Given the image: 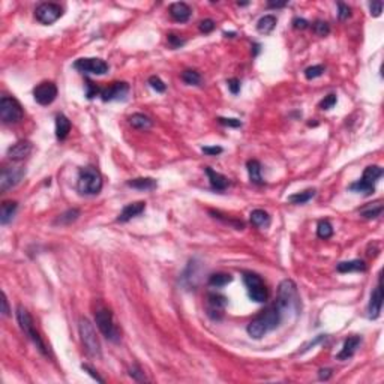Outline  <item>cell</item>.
Segmentation results:
<instances>
[{
  "mask_svg": "<svg viewBox=\"0 0 384 384\" xmlns=\"http://www.w3.org/2000/svg\"><path fill=\"white\" fill-rule=\"evenodd\" d=\"M284 318L282 311L278 308V305H272L269 306L266 311H263L260 315H257L246 327V332L251 338L254 339H261L263 336H266L269 332L275 330L281 321Z\"/></svg>",
  "mask_w": 384,
  "mask_h": 384,
  "instance_id": "cell-1",
  "label": "cell"
},
{
  "mask_svg": "<svg viewBox=\"0 0 384 384\" xmlns=\"http://www.w3.org/2000/svg\"><path fill=\"white\" fill-rule=\"evenodd\" d=\"M278 308L282 311V314L294 312L297 314L300 311V297L297 293V285L291 279H284L278 287V299H276Z\"/></svg>",
  "mask_w": 384,
  "mask_h": 384,
  "instance_id": "cell-2",
  "label": "cell"
},
{
  "mask_svg": "<svg viewBox=\"0 0 384 384\" xmlns=\"http://www.w3.org/2000/svg\"><path fill=\"white\" fill-rule=\"evenodd\" d=\"M17 320H18L20 329H21V330L24 332V335L35 344V347L39 350V353L44 354V356H48V354H50L48 347H47V344L44 342L42 336L39 335V332L35 329V323H33L32 315L29 314V311H27L23 305H18V306H17Z\"/></svg>",
  "mask_w": 384,
  "mask_h": 384,
  "instance_id": "cell-3",
  "label": "cell"
},
{
  "mask_svg": "<svg viewBox=\"0 0 384 384\" xmlns=\"http://www.w3.org/2000/svg\"><path fill=\"white\" fill-rule=\"evenodd\" d=\"M104 186L102 176L98 168L95 167H84L78 173L77 189L83 195H96L101 192Z\"/></svg>",
  "mask_w": 384,
  "mask_h": 384,
  "instance_id": "cell-4",
  "label": "cell"
},
{
  "mask_svg": "<svg viewBox=\"0 0 384 384\" xmlns=\"http://www.w3.org/2000/svg\"><path fill=\"white\" fill-rule=\"evenodd\" d=\"M383 173V168H381L380 165H369V167L365 168L362 179L357 180V182H354V183H351V185L348 186V189H350L351 192H356V194H362V195H365V197H369V195H372V194L375 192V185H377V182L381 179Z\"/></svg>",
  "mask_w": 384,
  "mask_h": 384,
  "instance_id": "cell-5",
  "label": "cell"
},
{
  "mask_svg": "<svg viewBox=\"0 0 384 384\" xmlns=\"http://www.w3.org/2000/svg\"><path fill=\"white\" fill-rule=\"evenodd\" d=\"M78 330H80L81 342H83L87 354L93 359H101L102 357V350H101V344H99V339L96 336V332L93 329V324L87 318H80Z\"/></svg>",
  "mask_w": 384,
  "mask_h": 384,
  "instance_id": "cell-6",
  "label": "cell"
},
{
  "mask_svg": "<svg viewBox=\"0 0 384 384\" xmlns=\"http://www.w3.org/2000/svg\"><path fill=\"white\" fill-rule=\"evenodd\" d=\"M243 284L246 287V291H248V296L252 302L255 303H264L267 302V297H269V291L266 288V284L264 281L261 279L260 275L257 273H252V272H243Z\"/></svg>",
  "mask_w": 384,
  "mask_h": 384,
  "instance_id": "cell-7",
  "label": "cell"
},
{
  "mask_svg": "<svg viewBox=\"0 0 384 384\" xmlns=\"http://www.w3.org/2000/svg\"><path fill=\"white\" fill-rule=\"evenodd\" d=\"M23 107L15 98L3 96L0 99V119L5 125H15L23 120Z\"/></svg>",
  "mask_w": 384,
  "mask_h": 384,
  "instance_id": "cell-8",
  "label": "cell"
},
{
  "mask_svg": "<svg viewBox=\"0 0 384 384\" xmlns=\"http://www.w3.org/2000/svg\"><path fill=\"white\" fill-rule=\"evenodd\" d=\"M95 323L98 326V329L101 330V333L105 336V339L111 341V342H119L120 339V332L114 323L113 318V312L108 309H99L95 314Z\"/></svg>",
  "mask_w": 384,
  "mask_h": 384,
  "instance_id": "cell-9",
  "label": "cell"
},
{
  "mask_svg": "<svg viewBox=\"0 0 384 384\" xmlns=\"http://www.w3.org/2000/svg\"><path fill=\"white\" fill-rule=\"evenodd\" d=\"M74 68L83 74H92V75H104L108 72L110 66L107 62H104L102 59H96V57H84V59H78L74 63Z\"/></svg>",
  "mask_w": 384,
  "mask_h": 384,
  "instance_id": "cell-10",
  "label": "cell"
},
{
  "mask_svg": "<svg viewBox=\"0 0 384 384\" xmlns=\"http://www.w3.org/2000/svg\"><path fill=\"white\" fill-rule=\"evenodd\" d=\"M63 15V9L57 3H41L35 9V17L41 24L50 26Z\"/></svg>",
  "mask_w": 384,
  "mask_h": 384,
  "instance_id": "cell-11",
  "label": "cell"
},
{
  "mask_svg": "<svg viewBox=\"0 0 384 384\" xmlns=\"http://www.w3.org/2000/svg\"><path fill=\"white\" fill-rule=\"evenodd\" d=\"M24 176H26V168L21 165L3 168L2 174H0V191L6 192V191L15 188L23 180Z\"/></svg>",
  "mask_w": 384,
  "mask_h": 384,
  "instance_id": "cell-12",
  "label": "cell"
},
{
  "mask_svg": "<svg viewBox=\"0 0 384 384\" xmlns=\"http://www.w3.org/2000/svg\"><path fill=\"white\" fill-rule=\"evenodd\" d=\"M33 98L39 105H50L57 98V87L53 81H42L33 89Z\"/></svg>",
  "mask_w": 384,
  "mask_h": 384,
  "instance_id": "cell-13",
  "label": "cell"
},
{
  "mask_svg": "<svg viewBox=\"0 0 384 384\" xmlns=\"http://www.w3.org/2000/svg\"><path fill=\"white\" fill-rule=\"evenodd\" d=\"M128 93H129V84L125 81H116L101 90V99L104 102L120 101V99H125Z\"/></svg>",
  "mask_w": 384,
  "mask_h": 384,
  "instance_id": "cell-14",
  "label": "cell"
},
{
  "mask_svg": "<svg viewBox=\"0 0 384 384\" xmlns=\"http://www.w3.org/2000/svg\"><path fill=\"white\" fill-rule=\"evenodd\" d=\"M228 300L221 293H209L207 294V314L213 320H219L224 314V309L227 306Z\"/></svg>",
  "mask_w": 384,
  "mask_h": 384,
  "instance_id": "cell-15",
  "label": "cell"
},
{
  "mask_svg": "<svg viewBox=\"0 0 384 384\" xmlns=\"http://www.w3.org/2000/svg\"><path fill=\"white\" fill-rule=\"evenodd\" d=\"M381 308H383V287H381V278H380L378 285L371 293V300L368 305V317L371 320H377L381 314Z\"/></svg>",
  "mask_w": 384,
  "mask_h": 384,
  "instance_id": "cell-16",
  "label": "cell"
},
{
  "mask_svg": "<svg viewBox=\"0 0 384 384\" xmlns=\"http://www.w3.org/2000/svg\"><path fill=\"white\" fill-rule=\"evenodd\" d=\"M32 149L33 146L29 140H20L8 149L6 155L11 161H23L32 153Z\"/></svg>",
  "mask_w": 384,
  "mask_h": 384,
  "instance_id": "cell-17",
  "label": "cell"
},
{
  "mask_svg": "<svg viewBox=\"0 0 384 384\" xmlns=\"http://www.w3.org/2000/svg\"><path fill=\"white\" fill-rule=\"evenodd\" d=\"M168 11H170V15L173 17V20L177 21V23H186L191 18V15H192L191 6L188 3H185V2L171 3Z\"/></svg>",
  "mask_w": 384,
  "mask_h": 384,
  "instance_id": "cell-18",
  "label": "cell"
},
{
  "mask_svg": "<svg viewBox=\"0 0 384 384\" xmlns=\"http://www.w3.org/2000/svg\"><path fill=\"white\" fill-rule=\"evenodd\" d=\"M144 210H146V203H144V201H137V203L126 204V206L123 207V210L119 213L117 222H128V221H131L132 218L140 216Z\"/></svg>",
  "mask_w": 384,
  "mask_h": 384,
  "instance_id": "cell-19",
  "label": "cell"
},
{
  "mask_svg": "<svg viewBox=\"0 0 384 384\" xmlns=\"http://www.w3.org/2000/svg\"><path fill=\"white\" fill-rule=\"evenodd\" d=\"M204 171H206V174H207V177H209L210 188H212L213 191H216V192H224V191L228 188L230 182H228V179H227L224 174H221V173L212 170L210 167H204Z\"/></svg>",
  "mask_w": 384,
  "mask_h": 384,
  "instance_id": "cell-20",
  "label": "cell"
},
{
  "mask_svg": "<svg viewBox=\"0 0 384 384\" xmlns=\"http://www.w3.org/2000/svg\"><path fill=\"white\" fill-rule=\"evenodd\" d=\"M362 344V338L360 336H350L345 339L342 350L336 354V360H348L354 356V353L357 351L359 345Z\"/></svg>",
  "mask_w": 384,
  "mask_h": 384,
  "instance_id": "cell-21",
  "label": "cell"
},
{
  "mask_svg": "<svg viewBox=\"0 0 384 384\" xmlns=\"http://www.w3.org/2000/svg\"><path fill=\"white\" fill-rule=\"evenodd\" d=\"M71 132V120L65 114L56 116V137L59 141H63Z\"/></svg>",
  "mask_w": 384,
  "mask_h": 384,
  "instance_id": "cell-22",
  "label": "cell"
},
{
  "mask_svg": "<svg viewBox=\"0 0 384 384\" xmlns=\"http://www.w3.org/2000/svg\"><path fill=\"white\" fill-rule=\"evenodd\" d=\"M126 185L138 191H153L158 186V182L152 177H137V179L128 180Z\"/></svg>",
  "mask_w": 384,
  "mask_h": 384,
  "instance_id": "cell-23",
  "label": "cell"
},
{
  "mask_svg": "<svg viewBox=\"0 0 384 384\" xmlns=\"http://www.w3.org/2000/svg\"><path fill=\"white\" fill-rule=\"evenodd\" d=\"M17 209H18V203L17 201H11V200L9 201H3L2 203V209H0V224L2 225H8L12 221Z\"/></svg>",
  "mask_w": 384,
  "mask_h": 384,
  "instance_id": "cell-24",
  "label": "cell"
},
{
  "mask_svg": "<svg viewBox=\"0 0 384 384\" xmlns=\"http://www.w3.org/2000/svg\"><path fill=\"white\" fill-rule=\"evenodd\" d=\"M336 270L339 273H351V272H365L366 263L363 260H351V261H342L336 266Z\"/></svg>",
  "mask_w": 384,
  "mask_h": 384,
  "instance_id": "cell-25",
  "label": "cell"
},
{
  "mask_svg": "<svg viewBox=\"0 0 384 384\" xmlns=\"http://www.w3.org/2000/svg\"><path fill=\"white\" fill-rule=\"evenodd\" d=\"M249 219H251V224L257 228H267L270 225V216L266 210H261V209H255L251 212L249 215Z\"/></svg>",
  "mask_w": 384,
  "mask_h": 384,
  "instance_id": "cell-26",
  "label": "cell"
},
{
  "mask_svg": "<svg viewBox=\"0 0 384 384\" xmlns=\"http://www.w3.org/2000/svg\"><path fill=\"white\" fill-rule=\"evenodd\" d=\"M246 168H248V174H249V180L255 185H264V180L261 177V164L257 159H249L246 162Z\"/></svg>",
  "mask_w": 384,
  "mask_h": 384,
  "instance_id": "cell-27",
  "label": "cell"
},
{
  "mask_svg": "<svg viewBox=\"0 0 384 384\" xmlns=\"http://www.w3.org/2000/svg\"><path fill=\"white\" fill-rule=\"evenodd\" d=\"M129 125L135 129H149L153 125V122L149 116L141 114V113H135L129 117Z\"/></svg>",
  "mask_w": 384,
  "mask_h": 384,
  "instance_id": "cell-28",
  "label": "cell"
},
{
  "mask_svg": "<svg viewBox=\"0 0 384 384\" xmlns=\"http://www.w3.org/2000/svg\"><path fill=\"white\" fill-rule=\"evenodd\" d=\"M275 27H276V17L275 15H264L257 23V30L260 33H264V35H269Z\"/></svg>",
  "mask_w": 384,
  "mask_h": 384,
  "instance_id": "cell-29",
  "label": "cell"
},
{
  "mask_svg": "<svg viewBox=\"0 0 384 384\" xmlns=\"http://www.w3.org/2000/svg\"><path fill=\"white\" fill-rule=\"evenodd\" d=\"M315 192H317L315 189H306V191H303V192L293 194V195L288 197V203L296 204V206H299V204H306L308 201H311V200L315 197Z\"/></svg>",
  "mask_w": 384,
  "mask_h": 384,
  "instance_id": "cell-30",
  "label": "cell"
},
{
  "mask_svg": "<svg viewBox=\"0 0 384 384\" xmlns=\"http://www.w3.org/2000/svg\"><path fill=\"white\" fill-rule=\"evenodd\" d=\"M233 281V276L230 275V273H213V275H210V278H209V285L212 287V288H222V287H225V285H228L230 282Z\"/></svg>",
  "mask_w": 384,
  "mask_h": 384,
  "instance_id": "cell-31",
  "label": "cell"
},
{
  "mask_svg": "<svg viewBox=\"0 0 384 384\" xmlns=\"http://www.w3.org/2000/svg\"><path fill=\"white\" fill-rule=\"evenodd\" d=\"M180 78H182V81L185 83V84H188V86H201V75H200V72L198 71H194V69H186V71H183L182 72V75H180Z\"/></svg>",
  "mask_w": 384,
  "mask_h": 384,
  "instance_id": "cell-32",
  "label": "cell"
},
{
  "mask_svg": "<svg viewBox=\"0 0 384 384\" xmlns=\"http://www.w3.org/2000/svg\"><path fill=\"white\" fill-rule=\"evenodd\" d=\"M80 216V210L78 209H69L65 213H62L57 219H56V225H69L72 222H75Z\"/></svg>",
  "mask_w": 384,
  "mask_h": 384,
  "instance_id": "cell-33",
  "label": "cell"
},
{
  "mask_svg": "<svg viewBox=\"0 0 384 384\" xmlns=\"http://www.w3.org/2000/svg\"><path fill=\"white\" fill-rule=\"evenodd\" d=\"M381 213H383V204H381L380 201L375 203V204H372V206L365 207V209L360 212V215H362L365 219H375V218H378Z\"/></svg>",
  "mask_w": 384,
  "mask_h": 384,
  "instance_id": "cell-34",
  "label": "cell"
},
{
  "mask_svg": "<svg viewBox=\"0 0 384 384\" xmlns=\"http://www.w3.org/2000/svg\"><path fill=\"white\" fill-rule=\"evenodd\" d=\"M317 236L320 237V239H330L332 236H333V227H332V224L329 222V221H326V219H323V221H320L318 222V225H317Z\"/></svg>",
  "mask_w": 384,
  "mask_h": 384,
  "instance_id": "cell-35",
  "label": "cell"
},
{
  "mask_svg": "<svg viewBox=\"0 0 384 384\" xmlns=\"http://www.w3.org/2000/svg\"><path fill=\"white\" fill-rule=\"evenodd\" d=\"M312 32L317 35V36H327L330 33V26L327 21H323V20H317L314 21L312 24Z\"/></svg>",
  "mask_w": 384,
  "mask_h": 384,
  "instance_id": "cell-36",
  "label": "cell"
},
{
  "mask_svg": "<svg viewBox=\"0 0 384 384\" xmlns=\"http://www.w3.org/2000/svg\"><path fill=\"white\" fill-rule=\"evenodd\" d=\"M326 68L323 65H314V66H309L305 69V77L306 80H314V78H318L324 74Z\"/></svg>",
  "mask_w": 384,
  "mask_h": 384,
  "instance_id": "cell-37",
  "label": "cell"
},
{
  "mask_svg": "<svg viewBox=\"0 0 384 384\" xmlns=\"http://www.w3.org/2000/svg\"><path fill=\"white\" fill-rule=\"evenodd\" d=\"M101 90L102 89L99 86H96L93 81H90V80L86 81V98L87 99H93L96 96H101Z\"/></svg>",
  "mask_w": 384,
  "mask_h": 384,
  "instance_id": "cell-38",
  "label": "cell"
},
{
  "mask_svg": "<svg viewBox=\"0 0 384 384\" xmlns=\"http://www.w3.org/2000/svg\"><path fill=\"white\" fill-rule=\"evenodd\" d=\"M167 41H168V45L171 47V48H180V47H183L185 44H186V41L180 36V35H177V33H168V36H167Z\"/></svg>",
  "mask_w": 384,
  "mask_h": 384,
  "instance_id": "cell-39",
  "label": "cell"
},
{
  "mask_svg": "<svg viewBox=\"0 0 384 384\" xmlns=\"http://www.w3.org/2000/svg\"><path fill=\"white\" fill-rule=\"evenodd\" d=\"M336 102H338V98H336V95H327L320 104H318V107H320V110H323V111H327V110H332L335 105H336Z\"/></svg>",
  "mask_w": 384,
  "mask_h": 384,
  "instance_id": "cell-40",
  "label": "cell"
},
{
  "mask_svg": "<svg viewBox=\"0 0 384 384\" xmlns=\"http://www.w3.org/2000/svg\"><path fill=\"white\" fill-rule=\"evenodd\" d=\"M149 84H150V87H152L153 90H156L158 93H164V92L167 90L165 83H164L159 77H156V75H153V77L149 78Z\"/></svg>",
  "mask_w": 384,
  "mask_h": 384,
  "instance_id": "cell-41",
  "label": "cell"
},
{
  "mask_svg": "<svg viewBox=\"0 0 384 384\" xmlns=\"http://www.w3.org/2000/svg\"><path fill=\"white\" fill-rule=\"evenodd\" d=\"M129 375H131V378L135 380V381H149V380L146 378L143 369H141L140 366H137V365L129 369Z\"/></svg>",
  "mask_w": 384,
  "mask_h": 384,
  "instance_id": "cell-42",
  "label": "cell"
},
{
  "mask_svg": "<svg viewBox=\"0 0 384 384\" xmlns=\"http://www.w3.org/2000/svg\"><path fill=\"white\" fill-rule=\"evenodd\" d=\"M215 27H216V24H215V21H213V20H210V18H206V20H203V21L200 23V32H201V33H204V35H207V33L213 32V30H215Z\"/></svg>",
  "mask_w": 384,
  "mask_h": 384,
  "instance_id": "cell-43",
  "label": "cell"
},
{
  "mask_svg": "<svg viewBox=\"0 0 384 384\" xmlns=\"http://www.w3.org/2000/svg\"><path fill=\"white\" fill-rule=\"evenodd\" d=\"M218 122L222 126H228V128H240L242 122L239 119H231V117H218Z\"/></svg>",
  "mask_w": 384,
  "mask_h": 384,
  "instance_id": "cell-44",
  "label": "cell"
},
{
  "mask_svg": "<svg viewBox=\"0 0 384 384\" xmlns=\"http://www.w3.org/2000/svg\"><path fill=\"white\" fill-rule=\"evenodd\" d=\"M81 369H83L84 372H87V374H89V375H90L93 380H96L98 383H105V380H104L102 377H99V374H98V372L95 371V368H92L90 365H87V363H83V365H81Z\"/></svg>",
  "mask_w": 384,
  "mask_h": 384,
  "instance_id": "cell-45",
  "label": "cell"
},
{
  "mask_svg": "<svg viewBox=\"0 0 384 384\" xmlns=\"http://www.w3.org/2000/svg\"><path fill=\"white\" fill-rule=\"evenodd\" d=\"M338 9H339L338 17H339L341 21H344V20H347V18L351 17V9H350L348 5H345V3H338Z\"/></svg>",
  "mask_w": 384,
  "mask_h": 384,
  "instance_id": "cell-46",
  "label": "cell"
},
{
  "mask_svg": "<svg viewBox=\"0 0 384 384\" xmlns=\"http://www.w3.org/2000/svg\"><path fill=\"white\" fill-rule=\"evenodd\" d=\"M201 152L207 156H216V155H221L224 152V149L219 147V146H204L201 149Z\"/></svg>",
  "mask_w": 384,
  "mask_h": 384,
  "instance_id": "cell-47",
  "label": "cell"
},
{
  "mask_svg": "<svg viewBox=\"0 0 384 384\" xmlns=\"http://www.w3.org/2000/svg\"><path fill=\"white\" fill-rule=\"evenodd\" d=\"M227 86H228V90L233 93V95H237L240 92V80L239 78H230L227 80Z\"/></svg>",
  "mask_w": 384,
  "mask_h": 384,
  "instance_id": "cell-48",
  "label": "cell"
},
{
  "mask_svg": "<svg viewBox=\"0 0 384 384\" xmlns=\"http://www.w3.org/2000/svg\"><path fill=\"white\" fill-rule=\"evenodd\" d=\"M369 9H371V15L372 17H380L383 12V2H372L369 3Z\"/></svg>",
  "mask_w": 384,
  "mask_h": 384,
  "instance_id": "cell-49",
  "label": "cell"
},
{
  "mask_svg": "<svg viewBox=\"0 0 384 384\" xmlns=\"http://www.w3.org/2000/svg\"><path fill=\"white\" fill-rule=\"evenodd\" d=\"M293 27L294 29H297V30H305V29H308L309 27V23L305 20V18H294L293 20Z\"/></svg>",
  "mask_w": 384,
  "mask_h": 384,
  "instance_id": "cell-50",
  "label": "cell"
},
{
  "mask_svg": "<svg viewBox=\"0 0 384 384\" xmlns=\"http://www.w3.org/2000/svg\"><path fill=\"white\" fill-rule=\"evenodd\" d=\"M332 375H333V371H332L330 368H323V369L318 371V378H320L321 381H327Z\"/></svg>",
  "mask_w": 384,
  "mask_h": 384,
  "instance_id": "cell-51",
  "label": "cell"
},
{
  "mask_svg": "<svg viewBox=\"0 0 384 384\" xmlns=\"http://www.w3.org/2000/svg\"><path fill=\"white\" fill-rule=\"evenodd\" d=\"M2 314H3V317H9V314H11V309L8 305V297L5 293L2 294Z\"/></svg>",
  "mask_w": 384,
  "mask_h": 384,
  "instance_id": "cell-52",
  "label": "cell"
},
{
  "mask_svg": "<svg viewBox=\"0 0 384 384\" xmlns=\"http://www.w3.org/2000/svg\"><path fill=\"white\" fill-rule=\"evenodd\" d=\"M287 5V2H269L267 8H284Z\"/></svg>",
  "mask_w": 384,
  "mask_h": 384,
  "instance_id": "cell-53",
  "label": "cell"
},
{
  "mask_svg": "<svg viewBox=\"0 0 384 384\" xmlns=\"http://www.w3.org/2000/svg\"><path fill=\"white\" fill-rule=\"evenodd\" d=\"M224 35H225L227 38H234V35H236V33H233V32H231V33H228V32H225Z\"/></svg>",
  "mask_w": 384,
  "mask_h": 384,
  "instance_id": "cell-54",
  "label": "cell"
}]
</instances>
